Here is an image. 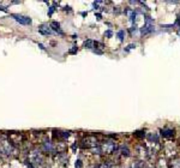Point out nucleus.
Masks as SVG:
<instances>
[{
  "mask_svg": "<svg viewBox=\"0 0 180 168\" xmlns=\"http://www.w3.org/2000/svg\"><path fill=\"white\" fill-rule=\"evenodd\" d=\"M105 36L108 37V39H110V37L113 36V31H112V30H107V31L105 33Z\"/></svg>",
  "mask_w": 180,
  "mask_h": 168,
  "instance_id": "393cba45",
  "label": "nucleus"
},
{
  "mask_svg": "<svg viewBox=\"0 0 180 168\" xmlns=\"http://www.w3.org/2000/svg\"><path fill=\"white\" fill-rule=\"evenodd\" d=\"M94 46H95V41L90 40V39L84 41V48H87V49H94Z\"/></svg>",
  "mask_w": 180,
  "mask_h": 168,
  "instance_id": "dca6fc26",
  "label": "nucleus"
},
{
  "mask_svg": "<svg viewBox=\"0 0 180 168\" xmlns=\"http://www.w3.org/2000/svg\"><path fill=\"white\" fill-rule=\"evenodd\" d=\"M113 12H114V13H119V12H120V9H119V7H114Z\"/></svg>",
  "mask_w": 180,
  "mask_h": 168,
  "instance_id": "c756f323",
  "label": "nucleus"
},
{
  "mask_svg": "<svg viewBox=\"0 0 180 168\" xmlns=\"http://www.w3.org/2000/svg\"><path fill=\"white\" fill-rule=\"evenodd\" d=\"M9 139L15 148L18 147V145H20L22 143H24V141H25L24 134H23V133H19V132H11L9 134Z\"/></svg>",
  "mask_w": 180,
  "mask_h": 168,
  "instance_id": "39448f33",
  "label": "nucleus"
},
{
  "mask_svg": "<svg viewBox=\"0 0 180 168\" xmlns=\"http://www.w3.org/2000/svg\"><path fill=\"white\" fill-rule=\"evenodd\" d=\"M135 136L139 137V138H144V137H145V131H144V130H141V131H136Z\"/></svg>",
  "mask_w": 180,
  "mask_h": 168,
  "instance_id": "412c9836",
  "label": "nucleus"
},
{
  "mask_svg": "<svg viewBox=\"0 0 180 168\" xmlns=\"http://www.w3.org/2000/svg\"><path fill=\"white\" fill-rule=\"evenodd\" d=\"M95 16H96V18H97V19H102V15H101V13H95Z\"/></svg>",
  "mask_w": 180,
  "mask_h": 168,
  "instance_id": "c85d7f7f",
  "label": "nucleus"
},
{
  "mask_svg": "<svg viewBox=\"0 0 180 168\" xmlns=\"http://www.w3.org/2000/svg\"><path fill=\"white\" fill-rule=\"evenodd\" d=\"M77 52H78V48H77L76 46H73V47H72L71 49L69 51V53H70V54H76V53H77Z\"/></svg>",
  "mask_w": 180,
  "mask_h": 168,
  "instance_id": "b1692460",
  "label": "nucleus"
},
{
  "mask_svg": "<svg viewBox=\"0 0 180 168\" xmlns=\"http://www.w3.org/2000/svg\"><path fill=\"white\" fill-rule=\"evenodd\" d=\"M82 148H87V149H92V148H95V147H99V139H97V137L96 136H92V134H90V136H87L83 141H82Z\"/></svg>",
  "mask_w": 180,
  "mask_h": 168,
  "instance_id": "20e7f679",
  "label": "nucleus"
},
{
  "mask_svg": "<svg viewBox=\"0 0 180 168\" xmlns=\"http://www.w3.org/2000/svg\"><path fill=\"white\" fill-rule=\"evenodd\" d=\"M42 152H47V154H55V148H54V143L52 141L45 139L42 143Z\"/></svg>",
  "mask_w": 180,
  "mask_h": 168,
  "instance_id": "423d86ee",
  "label": "nucleus"
},
{
  "mask_svg": "<svg viewBox=\"0 0 180 168\" xmlns=\"http://www.w3.org/2000/svg\"><path fill=\"white\" fill-rule=\"evenodd\" d=\"M157 166H159V168H168V165H167V162H166V161H164L163 159L159 160V162H157Z\"/></svg>",
  "mask_w": 180,
  "mask_h": 168,
  "instance_id": "f3484780",
  "label": "nucleus"
},
{
  "mask_svg": "<svg viewBox=\"0 0 180 168\" xmlns=\"http://www.w3.org/2000/svg\"><path fill=\"white\" fill-rule=\"evenodd\" d=\"M25 166H27L28 168H35L31 163H30V162H29V161H25Z\"/></svg>",
  "mask_w": 180,
  "mask_h": 168,
  "instance_id": "cd10ccee",
  "label": "nucleus"
},
{
  "mask_svg": "<svg viewBox=\"0 0 180 168\" xmlns=\"http://www.w3.org/2000/svg\"><path fill=\"white\" fill-rule=\"evenodd\" d=\"M100 148H101L102 154L109 155V154L115 152V151L118 150V148H119V147H118V144L114 141H112V139H106V141H103L102 143H101Z\"/></svg>",
  "mask_w": 180,
  "mask_h": 168,
  "instance_id": "7ed1b4c3",
  "label": "nucleus"
},
{
  "mask_svg": "<svg viewBox=\"0 0 180 168\" xmlns=\"http://www.w3.org/2000/svg\"><path fill=\"white\" fill-rule=\"evenodd\" d=\"M118 37H119L120 41H123L124 37H125V31H124V30H119V31H118Z\"/></svg>",
  "mask_w": 180,
  "mask_h": 168,
  "instance_id": "4be33fe9",
  "label": "nucleus"
},
{
  "mask_svg": "<svg viewBox=\"0 0 180 168\" xmlns=\"http://www.w3.org/2000/svg\"><path fill=\"white\" fill-rule=\"evenodd\" d=\"M64 10H65V11H71V7H70V6H66Z\"/></svg>",
  "mask_w": 180,
  "mask_h": 168,
  "instance_id": "473e14b6",
  "label": "nucleus"
},
{
  "mask_svg": "<svg viewBox=\"0 0 180 168\" xmlns=\"http://www.w3.org/2000/svg\"><path fill=\"white\" fill-rule=\"evenodd\" d=\"M137 151H138V156H139V159L141 160H146L150 157V152L148 150V148L144 147V145L138 147V148H137Z\"/></svg>",
  "mask_w": 180,
  "mask_h": 168,
  "instance_id": "6e6552de",
  "label": "nucleus"
},
{
  "mask_svg": "<svg viewBox=\"0 0 180 168\" xmlns=\"http://www.w3.org/2000/svg\"><path fill=\"white\" fill-rule=\"evenodd\" d=\"M11 17L13 18L16 22L20 23V24H24V25H30L33 23L31 18L27 17V16H22V15H11Z\"/></svg>",
  "mask_w": 180,
  "mask_h": 168,
  "instance_id": "0eeeda50",
  "label": "nucleus"
},
{
  "mask_svg": "<svg viewBox=\"0 0 180 168\" xmlns=\"http://www.w3.org/2000/svg\"><path fill=\"white\" fill-rule=\"evenodd\" d=\"M38 47H40L41 49H43V51H45V49H46V47H45V46H43V44H42V43H38Z\"/></svg>",
  "mask_w": 180,
  "mask_h": 168,
  "instance_id": "2f4dec72",
  "label": "nucleus"
},
{
  "mask_svg": "<svg viewBox=\"0 0 180 168\" xmlns=\"http://www.w3.org/2000/svg\"><path fill=\"white\" fill-rule=\"evenodd\" d=\"M135 47H136L135 44H128V46H127V48H126L125 51H126V52H128V51H131V49H133Z\"/></svg>",
  "mask_w": 180,
  "mask_h": 168,
  "instance_id": "bb28decb",
  "label": "nucleus"
},
{
  "mask_svg": "<svg viewBox=\"0 0 180 168\" xmlns=\"http://www.w3.org/2000/svg\"><path fill=\"white\" fill-rule=\"evenodd\" d=\"M90 151L92 152V154H96V155H100V154H102V151H101V148L99 147H95V148H92V149H90Z\"/></svg>",
  "mask_w": 180,
  "mask_h": 168,
  "instance_id": "aec40b11",
  "label": "nucleus"
},
{
  "mask_svg": "<svg viewBox=\"0 0 180 168\" xmlns=\"http://www.w3.org/2000/svg\"><path fill=\"white\" fill-rule=\"evenodd\" d=\"M54 11H55V7H54V6H51V7H49V10H48V16H49V17L53 15Z\"/></svg>",
  "mask_w": 180,
  "mask_h": 168,
  "instance_id": "a878e982",
  "label": "nucleus"
},
{
  "mask_svg": "<svg viewBox=\"0 0 180 168\" xmlns=\"http://www.w3.org/2000/svg\"><path fill=\"white\" fill-rule=\"evenodd\" d=\"M49 27L52 28V30H53V31H56V33H59L60 35H64L63 30L60 29V23H59V22H55V20H53V22L49 24Z\"/></svg>",
  "mask_w": 180,
  "mask_h": 168,
  "instance_id": "4468645a",
  "label": "nucleus"
},
{
  "mask_svg": "<svg viewBox=\"0 0 180 168\" xmlns=\"http://www.w3.org/2000/svg\"><path fill=\"white\" fill-rule=\"evenodd\" d=\"M124 13H125L126 16L128 17V19L131 20V22H135L136 19V12L133 9H130V7H127V9L124 10Z\"/></svg>",
  "mask_w": 180,
  "mask_h": 168,
  "instance_id": "f8f14e48",
  "label": "nucleus"
},
{
  "mask_svg": "<svg viewBox=\"0 0 180 168\" xmlns=\"http://www.w3.org/2000/svg\"><path fill=\"white\" fill-rule=\"evenodd\" d=\"M0 11H4V12H7V9H6V7H4V6H1V5H0Z\"/></svg>",
  "mask_w": 180,
  "mask_h": 168,
  "instance_id": "7c9ffc66",
  "label": "nucleus"
},
{
  "mask_svg": "<svg viewBox=\"0 0 180 168\" xmlns=\"http://www.w3.org/2000/svg\"><path fill=\"white\" fill-rule=\"evenodd\" d=\"M43 152L41 149H33L29 154V162L38 168L43 165Z\"/></svg>",
  "mask_w": 180,
  "mask_h": 168,
  "instance_id": "f03ea898",
  "label": "nucleus"
},
{
  "mask_svg": "<svg viewBox=\"0 0 180 168\" xmlns=\"http://www.w3.org/2000/svg\"><path fill=\"white\" fill-rule=\"evenodd\" d=\"M115 152H119L123 157H128L130 156V149L126 147V145H121V147H119L118 148V150Z\"/></svg>",
  "mask_w": 180,
  "mask_h": 168,
  "instance_id": "9b49d317",
  "label": "nucleus"
},
{
  "mask_svg": "<svg viewBox=\"0 0 180 168\" xmlns=\"http://www.w3.org/2000/svg\"><path fill=\"white\" fill-rule=\"evenodd\" d=\"M105 46H103V43H101V42H95V46H94V52L96 54H102L103 52H105Z\"/></svg>",
  "mask_w": 180,
  "mask_h": 168,
  "instance_id": "ddd939ff",
  "label": "nucleus"
},
{
  "mask_svg": "<svg viewBox=\"0 0 180 168\" xmlns=\"http://www.w3.org/2000/svg\"><path fill=\"white\" fill-rule=\"evenodd\" d=\"M16 148L10 142L9 136L0 134V157H10L16 155Z\"/></svg>",
  "mask_w": 180,
  "mask_h": 168,
  "instance_id": "f257e3e1",
  "label": "nucleus"
},
{
  "mask_svg": "<svg viewBox=\"0 0 180 168\" xmlns=\"http://www.w3.org/2000/svg\"><path fill=\"white\" fill-rule=\"evenodd\" d=\"M94 168H100V165H97V166H95Z\"/></svg>",
  "mask_w": 180,
  "mask_h": 168,
  "instance_id": "72a5a7b5",
  "label": "nucleus"
},
{
  "mask_svg": "<svg viewBox=\"0 0 180 168\" xmlns=\"http://www.w3.org/2000/svg\"><path fill=\"white\" fill-rule=\"evenodd\" d=\"M113 167V163L110 161H105L102 165H100V168H112Z\"/></svg>",
  "mask_w": 180,
  "mask_h": 168,
  "instance_id": "a211bd4d",
  "label": "nucleus"
},
{
  "mask_svg": "<svg viewBox=\"0 0 180 168\" xmlns=\"http://www.w3.org/2000/svg\"><path fill=\"white\" fill-rule=\"evenodd\" d=\"M74 167L76 168H83V162H82L81 160H77V161H76V163H74Z\"/></svg>",
  "mask_w": 180,
  "mask_h": 168,
  "instance_id": "5701e85b",
  "label": "nucleus"
},
{
  "mask_svg": "<svg viewBox=\"0 0 180 168\" xmlns=\"http://www.w3.org/2000/svg\"><path fill=\"white\" fill-rule=\"evenodd\" d=\"M174 133L175 131L173 129H162L161 130V136L163 138H167V139H171L174 137Z\"/></svg>",
  "mask_w": 180,
  "mask_h": 168,
  "instance_id": "9d476101",
  "label": "nucleus"
},
{
  "mask_svg": "<svg viewBox=\"0 0 180 168\" xmlns=\"http://www.w3.org/2000/svg\"><path fill=\"white\" fill-rule=\"evenodd\" d=\"M38 33L42 34V35H52L53 30H52V28L49 27L48 24H42V25L38 27Z\"/></svg>",
  "mask_w": 180,
  "mask_h": 168,
  "instance_id": "1a4fd4ad",
  "label": "nucleus"
},
{
  "mask_svg": "<svg viewBox=\"0 0 180 168\" xmlns=\"http://www.w3.org/2000/svg\"><path fill=\"white\" fill-rule=\"evenodd\" d=\"M168 168H180V157L172 159V161L168 165Z\"/></svg>",
  "mask_w": 180,
  "mask_h": 168,
  "instance_id": "2eb2a0df",
  "label": "nucleus"
},
{
  "mask_svg": "<svg viewBox=\"0 0 180 168\" xmlns=\"http://www.w3.org/2000/svg\"><path fill=\"white\" fill-rule=\"evenodd\" d=\"M131 168H143V162L142 161H136L132 163Z\"/></svg>",
  "mask_w": 180,
  "mask_h": 168,
  "instance_id": "6ab92c4d",
  "label": "nucleus"
}]
</instances>
